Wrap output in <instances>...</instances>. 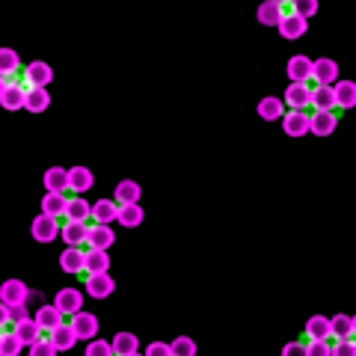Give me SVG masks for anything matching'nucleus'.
<instances>
[{"label": "nucleus", "instance_id": "30", "mask_svg": "<svg viewBox=\"0 0 356 356\" xmlns=\"http://www.w3.org/2000/svg\"><path fill=\"white\" fill-rule=\"evenodd\" d=\"M48 107H51V92L48 89H27L24 110H30V113H44Z\"/></svg>", "mask_w": 356, "mask_h": 356}, {"label": "nucleus", "instance_id": "50", "mask_svg": "<svg viewBox=\"0 0 356 356\" xmlns=\"http://www.w3.org/2000/svg\"><path fill=\"white\" fill-rule=\"evenodd\" d=\"M350 321H353V332H356V315H350Z\"/></svg>", "mask_w": 356, "mask_h": 356}, {"label": "nucleus", "instance_id": "14", "mask_svg": "<svg viewBox=\"0 0 356 356\" xmlns=\"http://www.w3.org/2000/svg\"><path fill=\"white\" fill-rule=\"evenodd\" d=\"M282 102L291 107V110H306L312 104V89L306 83H288Z\"/></svg>", "mask_w": 356, "mask_h": 356}, {"label": "nucleus", "instance_id": "33", "mask_svg": "<svg viewBox=\"0 0 356 356\" xmlns=\"http://www.w3.org/2000/svg\"><path fill=\"white\" fill-rule=\"evenodd\" d=\"M77 341H81V339L74 336V330H72L69 324H63L60 330H54V332H51V344H54V348H57V353H65V350H72Z\"/></svg>", "mask_w": 356, "mask_h": 356}, {"label": "nucleus", "instance_id": "5", "mask_svg": "<svg viewBox=\"0 0 356 356\" xmlns=\"http://www.w3.org/2000/svg\"><path fill=\"white\" fill-rule=\"evenodd\" d=\"M54 306H57L63 315H77V312H83V294L77 291V288H60L57 291V300H54Z\"/></svg>", "mask_w": 356, "mask_h": 356}, {"label": "nucleus", "instance_id": "34", "mask_svg": "<svg viewBox=\"0 0 356 356\" xmlns=\"http://www.w3.org/2000/svg\"><path fill=\"white\" fill-rule=\"evenodd\" d=\"M143 220H146V211H143L140 205H119V217H116L119 226H125V229H137Z\"/></svg>", "mask_w": 356, "mask_h": 356}, {"label": "nucleus", "instance_id": "13", "mask_svg": "<svg viewBox=\"0 0 356 356\" xmlns=\"http://www.w3.org/2000/svg\"><path fill=\"white\" fill-rule=\"evenodd\" d=\"M255 18H259V24H264V27H280L285 18V9L280 0H264L259 6V13H255Z\"/></svg>", "mask_w": 356, "mask_h": 356}, {"label": "nucleus", "instance_id": "4", "mask_svg": "<svg viewBox=\"0 0 356 356\" xmlns=\"http://www.w3.org/2000/svg\"><path fill=\"white\" fill-rule=\"evenodd\" d=\"M69 327L74 330V336H77V339L92 341V339L98 336V318L92 315V312H77V315H72Z\"/></svg>", "mask_w": 356, "mask_h": 356}, {"label": "nucleus", "instance_id": "19", "mask_svg": "<svg viewBox=\"0 0 356 356\" xmlns=\"http://www.w3.org/2000/svg\"><path fill=\"white\" fill-rule=\"evenodd\" d=\"M44 191L48 193H65L69 191V170H63V166H51L48 172H44Z\"/></svg>", "mask_w": 356, "mask_h": 356}, {"label": "nucleus", "instance_id": "28", "mask_svg": "<svg viewBox=\"0 0 356 356\" xmlns=\"http://www.w3.org/2000/svg\"><path fill=\"white\" fill-rule=\"evenodd\" d=\"M113 344V353L116 356H131V353H140V339H137V332H116V339L110 341Z\"/></svg>", "mask_w": 356, "mask_h": 356}, {"label": "nucleus", "instance_id": "22", "mask_svg": "<svg viewBox=\"0 0 356 356\" xmlns=\"http://www.w3.org/2000/svg\"><path fill=\"white\" fill-rule=\"evenodd\" d=\"M312 107H315L318 113H332V110H336V92H332V86L312 89Z\"/></svg>", "mask_w": 356, "mask_h": 356}, {"label": "nucleus", "instance_id": "40", "mask_svg": "<svg viewBox=\"0 0 356 356\" xmlns=\"http://www.w3.org/2000/svg\"><path fill=\"white\" fill-rule=\"evenodd\" d=\"M294 9V15L297 18H303V21H309L312 15L318 13V0H297V3L291 6Z\"/></svg>", "mask_w": 356, "mask_h": 356}, {"label": "nucleus", "instance_id": "1", "mask_svg": "<svg viewBox=\"0 0 356 356\" xmlns=\"http://www.w3.org/2000/svg\"><path fill=\"white\" fill-rule=\"evenodd\" d=\"M54 83V69L48 63H30L24 69V89H48Z\"/></svg>", "mask_w": 356, "mask_h": 356}, {"label": "nucleus", "instance_id": "37", "mask_svg": "<svg viewBox=\"0 0 356 356\" xmlns=\"http://www.w3.org/2000/svg\"><path fill=\"white\" fill-rule=\"evenodd\" d=\"M24 344L18 341L15 332H0V356H21Z\"/></svg>", "mask_w": 356, "mask_h": 356}, {"label": "nucleus", "instance_id": "3", "mask_svg": "<svg viewBox=\"0 0 356 356\" xmlns=\"http://www.w3.org/2000/svg\"><path fill=\"white\" fill-rule=\"evenodd\" d=\"M312 77L318 81V86H336L339 83V63L332 57H321L312 65Z\"/></svg>", "mask_w": 356, "mask_h": 356}, {"label": "nucleus", "instance_id": "31", "mask_svg": "<svg viewBox=\"0 0 356 356\" xmlns=\"http://www.w3.org/2000/svg\"><path fill=\"white\" fill-rule=\"evenodd\" d=\"M13 332L18 336V341L24 344V348H33V344L39 341V332H42V330H39L36 321L27 318V321H21V324H15V327H13Z\"/></svg>", "mask_w": 356, "mask_h": 356}, {"label": "nucleus", "instance_id": "21", "mask_svg": "<svg viewBox=\"0 0 356 356\" xmlns=\"http://www.w3.org/2000/svg\"><path fill=\"white\" fill-rule=\"evenodd\" d=\"M24 98H27V89H21V86H15V81H9L6 92L0 95V107L15 113V110H24Z\"/></svg>", "mask_w": 356, "mask_h": 356}, {"label": "nucleus", "instance_id": "6", "mask_svg": "<svg viewBox=\"0 0 356 356\" xmlns=\"http://www.w3.org/2000/svg\"><path fill=\"white\" fill-rule=\"evenodd\" d=\"M27 294H30V288L21 280H6L3 285H0V303H6L9 309H13V306H24Z\"/></svg>", "mask_w": 356, "mask_h": 356}, {"label": "nucleus", "instance_id": "10", "mask_svg": "<svg viewBox=\"0 0 356 356\" xmlns=\"http://www.w3.org/2000/svg\"><path fill=\"white\" fill-rule=\"evenodd\" d=\"M339 128V116L336 113H312L309 116V134H315V137H330V134H336Z\"/></svg>", "mask_w": 356, "mask_h": 356}, {"label": "nucleus", "instance_id": "8", "mask_svg": "<svg viewBox=\"0 0 356 356\" xmlns=\"http://www.w3.org/2000/svg\"><path fill=\"white\" fill-rule=\"evenodd\" d=\"M63 312L54 306V303H44L42 309H36V315H33V321L39 324V330L42 332H54V330H60L63 327Z\"/></svg>", "mask_w": 356, "mask_h": 356}, {"label": "nucleus", "instance_id": "44", "mask_svg": "<svg viewBox=\"0 0 356 356\" xmlns=\"http://www.w3.org/2000/svg\"><path fill=\"white\" fill-rule=\"evenodd\" d=\"M27 318H33L27 306H13V309H9V324H13V327L21 324V321H27Z\"/></svg>", "mask_w": 356, "mask_h": 356}, {"label": "nucleus", "instance_id": "15", "mask_svg": "<svg viewBox=\"0 0 356 356\" xmlns=\"http://www.w3.org/2000/svg\"><path fill=\"white\" fill-rule=\"evenodd\" d=\"M312 65H315V60L303 57V54H297V57L288 60V77H291V83H309L312 81Z\"/></svg>", "mask_w": 356, "mask_h": 356}, {"label": "nucleus", "instance_id": "51", "mask_svg": "<svg viewBox=\"0 0 356 356\" xmlns=\"http://www.w3.org/2000/svg\"><path fill=\"white\" fill-rule=\"evenodd\" d=\"M131 356H146V353H131Z\"/></svg>", "mask_w": 356, "mask_h": 356}, {"label": "nucleus", "instance_id": "35", "mask_svg": "<svg viewBox=\"0 0 356 356\" xmlns=\"http://www.w3.org/2000/svg\"><path fill=\"white\" fill-rule=\"evenodd\" d=\"M330 332L339 341H348L353 336V321H350V315H332L330 318Z\"/></svg>", "mask_w": 356, "mask_h": 356}, {"label": "nucleus", "instance_id": "9", "mask_svg": "<svg viewBox=\"0 0 356 356\" xmlns=\"http://www.w3.org/2000/svg\"><path fill=\"white\" fill-rule=\"evenodd\" d=\"M282 131L288 137H306L309 134V113L306 110H288L282 116Z\"/></svg>", "mask_w": 356, "mask_h": 356}, {"label": "nucleus", "instance_id": "23", "mask_svg": "<svg viewBox=\"0 0 356 356\" xmlns=\"http://www.w3.org/2000/svg\"><path fill=\"white\" fill-rule=\"evenodd\" d=\"M89 217H92V205H89L83 196H72L69 205H65V220L69 222H86Z\"/></svg>", "mask_w": 356, "mask_h": 356}, {"label": "nucleus", "instance_id": "17", "mask_svg": "<svg viewBox=\"0 0 356 356\" xmlns=\"http://www.w3.org/2000/svg\"><path fill=\"white\" fill-rule=\"evenodd\" d=\"M113 241H116V235H113V229L110 226H89V238H86V247L89 250H110L113 247Z\"/></svg>", "mask_w": 356, "mask_h": 356}, {"label": "nucleus", "instance_id": "49", "mask_svg": "<svg viewBox=\"0 0 356 356\" xmlns=\"http://www.w3.org/2000/svg\"><path fill=\"white\" fill-rule=\"evenodd\" d=\"M6 86H9V77H3V74H0V95L6 92Z\"/></svg>", "mask_w": 356, "mask_h": 356}, {"label": "nucleus", "instance_id": "41", "mask_svg": "<svg viewBox=\"0 0 356 356\" xmlns=\"http://www.w3.org/2000/svg\"><path fill=\"white\" fill-rule=\"evenodd\" d=\"M27 356H60V353H57V348L51 344V339H39V341L30 348Z\"/></svg>", "mask_w": 356, "mask_h": 356}, {"label": "nucleus", "instance_id": "38", "mask_svg": "<svg viewBox=\"0 0 356 356\" xmlns=\"http://www.w3.org/2000/svg\"><path fill=\"white\" fill-rule=\"evenodd\" d=\"M172 356H196V341L191 336H178L175 341H170Z\"/></svg>", "mask_w": 356, "mask_h": 356}, {"label": "nucleus", "instance_id": "46", "mask_svg": "<svg viewBox=\"0 0 356 356\" xmlns=\"http://www.w3.org/2000/svg\"><path fill=\"white\" fill-rule=\"evenodd\" d=\"M282 356H306V344H300V341H288L285 348H282Z\"/></svg>", "mask_w": 356, "mask_h": 356}, {"label": "nucleus", "instance_id": "24", "mask_svg": "<svg viewBox=\"0 0 356 356\" xmlns=\"http://www.w3.org/2000/svg\"><path fill=\"white\" fill-rule=\"evenodd\" d=\"M282 116H285V102H282V98L267 95V98H261V102H259V119H264V122H276V119H280L282 122Z\"/></svg>", "mask_w": 356, "mask_h": 356}, {"label": "nucleus", "instance_id": "26", "mask_svg": "<svg viewBox=\"0 0 356 356\" xmlns=\"http://www.w3.org/2000/svg\"><path fill=\"white\" fill-rule=\"evenodd\" d=\"M332 92H336V107L339 110H353L356 107V83L353 81H339L332 86Z\"/></svg>", "mask_w": 356, "mask_h": 356}, {"label": "nucleus", "instance_id": "2", "mask_svg": "<svg viewBox=\"0 0 356 356\" xmlns=\"http://www.w3.org/2000/svg\"><path fill=\"white\" fill-rule=\"evenodd\" d=\"M30 235L36 243H51L60 238V222L57 217H48V214H39L36 220L30 222Z\"/></svg>", "mask_w": 356, "mask_h": 356}, {"label": "nucleus", "instance_id": "36", "mask_svg": "<svg viewBox=\"0 0 356 356\" xmlns=\"http://www.w3.org/2000/svg\"><path fill=\"white\" fill-rule=\"evenodd\" d=\"M21 69V60H18V54L13 48H0V74L9 77V74H15Z\"/></svg>", "mask_w": 356, "mask_h": 356}, {"label": "nucleus", "instance_id": "48", "mask_svg": "<svg viewBox=\"0 0 356 356\" xmlns=\"http://www.w3.org/2000/svg\"><path fill=\"white\" fill-rule=\"evenodd\" d=\"M9 324V306L6 303H0V330H3Z\"/></svg>", "mask_w": 356, "mask_h": 356}, {"label": "nucleus", "instance_id": "39", "mask_svg": "<svg viewBox=\"0 0 356 356\" xmlns=\"http://www.w3.org/2000/svg\"><path fill=\"white\" fill-rule=\"evenodd\" d=\"M83 356H116L113 353V344L104 341V339H92L86 344V353Z\"/></svg>", "mask_w": 356, "mask_h": 356}, {"label": "nucleus", "instance_id": "45", "mask_svg": "<svg viewBox=\"0 0 356 356\" xmlns=\"http://www.w3.org/2000/svg\"><path fill=\"white\" fill-rule=\"evenodd\" d=\"M332 356H356V341H339V344H332Z\"/></svg>", "mask_w": 356, "mask_h": 356}, {"label": "nucleus", "instance_id": "43", "mask_svg": "<svg viewBox=\"0 0 356 356\" xmlns=\"http://www.w3.org/2000/svg\"><path fill=\"white\" fill-rule=\"evenodd\" d=\"M146 356H172L170 341H152L146 348Z\"/></svg>", "mask_w": 356, "mask_h": 356}, {"label": "nucleus", "instance_id": "29", "mask_svg": "<svg viewBox=\"0 0 356 356\" xmlns=\"http://www.w3.org/2000/svg\"><path fill=\"white\" fill-rule=\"evenodd\" d=\"M306 336H309V341H327L332 332H330V318H324V315H312L309 321H306Z\"/></svg>", "mask_w": 356, "mask_h": 356}, {"label": "nucleus", "instance_id": "11", "mask_svg": "<svg viewBox=\"0 0 356 356\" xmlns=\"http://www.w3.org/2000/svg\"><path fill=\"white\" fill-rule=\"evenodd\" d=\"M95 184V175L89 166H72L69 170V191H74L77 196H83L86 191H92Z\"/></svg>", "mask_w": 356, "mask_h": 356}, {"label": "nucleus", "instance_id": "42", "mask_svg": "<svg viewBox=\"0 0 356 356\" xmlns=\"http://www.w3.org/2000/svg\"><path fill=\"white\" fill-rule=\"evenodd\" d=\"M306 356H332V348L327 341H309L306 344Z\"/></svg>", "mask_w": 356, "mask_h": 356}, {"label": "nucleus", "instance_id": "27", "mask_svg": "<svg viewBox=\"0 0 356 356\" xmlns=\"http://www.w3.org/2000/svg\"><path fill=\"white\" fill-rule=\"evenodd\" d=\"M116 217H119V205L110 202V199H98L92 205V220L98 226H110V222H116Z\"/></svg>", "mask_w": 356, "mask_h": 356}, {"label": "nucleus", "instance_id": "16", "mask_svg": "<svg viewBox=\"0 0 356 356\" xmlns=\"http://www.w3.org/2000/svg\"><path fill=\"white\" fill-rule=\"evenodd\" d=\"M276 30H280V36H282V39L294 42V39H303L306 33H309V21L297 18V15L291 13V15H285V18H282V24L276 27Z\"/></svg>", "mask_w": 356, "mask_h": 356}, {"label": "nucleus", "instance_id": "25", "mask_svg": "<svg viewBox=\"0 0 356 356\" xmlns=\"http://www.w3.org/2000/svg\"><path fill=\"white\" fill-rule=\"evenodd\" d=\"M140 196H143V187L137 181H131V178L116 184V202L119 205H140Z\"/></svg>", "mask_w": 356, "mask_h": 356}, {"label": "nucleus", "instance_id": "7", "mask_svg": "<svg viewBox=\"0 0 356 356\" xmlns=\"http://www.w3.org/2000/svg\"><path fill=\"white\" fill-rule=\"evenodd\" d=\"M116 291V282L110 273H98V276H86V297L92 300H107Z\"/></svg>", "mask_w": 356, "mask_h": 356}, {"label": "nucleus", "instance_id": "47", "mask_svg": "<svg viewBox=\"0 0 356 356\" xmlns=\"http://www.w3.org/2000/svg\"><path fill=\"white\" fill-rule=\"evenodd\" d=\"M24 306H27V309H42V306H44V294H42V291H30L27 300H24Z\"/></svg>", "mask_w": 356, "mask_h": 356}, {"label": "nucleus", "instance_id": "12", "mask_svg": "<svg viewBox=\"0 0 356 356\" xmlns=\"http://www.w3.org/2000/svg\"><path fill=\"white\" fill-rule=\"evenodd\" d=\"M83 273L86 276L110 273V255H107V250H86V255H83Z\"/></svg>", "mask_w": 356, "mask_h": 356}, {"label": "nucleus", "instance_id": "20", "mask_svg": "<svg viewBox=\"0 0 356 356\" xmlns=\"http://www.w3.org/2000/svg\"><path fill=\"white\" fill-rule=\"evenodd\" d=\"M83 250L81 247H69L63 255H60V270L63 273H69V276H77V273H83Z\"/></svg>", "mask_w": 356, "mask_h": 356}, {"label": "nucleus", "instance_id": "18", "mask_svg": "<svg viewBox=\"0 0 356 356\" xmlns=\"http://www.w3.org/2000/svg\"><path fill=\"white\" fill-rule=\"evenodd\" d=\"M60 238L69 243V247H81L83 250V243L89 238V226H86V222H69V220H65V226L60 229Z\"/></svg>", "mask_w": 356, "mask_h": 356}, {"label": "nucleus", "instance_id": "32", "mask_svg": "<svg viewBox=\"0 0 356 356\" xmlns=\"http://www.w3.org/2000/svg\"><path fill=\"white\" fill-rule=\"evenodd\" d=\"M65 205H69V196L65 193H44L42 196V214L48 217H65Z\"/></svg>", "mask_w": 356, "mask_h": 356}]
</instances>
